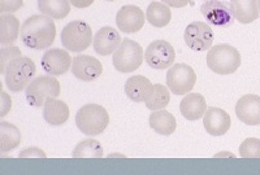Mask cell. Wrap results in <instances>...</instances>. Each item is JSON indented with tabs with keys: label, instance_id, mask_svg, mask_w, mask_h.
<instances>
[{
	"label": "cell",
	"instance_id": "obj_30",
	"mask_svg": "<svg viewBox=\"0 0 260 175\" xmlns=\"http://www.w3.org/2000/svg\"><path fill=\"white\" fill-rule=\"evenodd\" d=\"M22 56L21 54V50L15 46H9V47H3L0 50V73L6 71L7 65H8L9 61L17 59V57Z\"/></svg>",
	"mask_w": 260,
	"mask_h": 175
},
{
	"label": "cell",
	"instance_id": "obj_32",
	"mask_svg": "<svg viewBox=\"0 0 260 175\" xmlns=\"http://www.w3.org/2000/svg\"><path fill=\"white\" fill-rule=\"evenodd\" d=\"M12 108V100L6 91L0 94V117H6Z\"/></svg>",
	"mask_w": 260,
	"mask_h": 175
},
{
	"label": "cell",
	"instance_id": "obj_7",
	"mask_svg": "<svg viewBox=\"0 0 260 175\" xmlns=\"http://www.w3.org/2000/svg\"><path fill=\"white\" fill-rule=\"evenodd\" d=\"M92 42L91 26L80 20L69 22L61 31L62 46L71 52H83Z\"/></svg>",
	"mask_w": 260,
	"mask_h": 175
},
{
	"label": "cell",
	"instance_id": "obj_35",
	"mask_svg": "<svg viewBox=\"0 0 260 175\" xmlns=\"http://www.w3.org/2000/svg\"><path fill=\"white\" fill-rule=\"evenodd\" d=\"M95 0H71V4L76 8H87L91 6Z\"/></svg>",
	"mask_w": 260,
	"mask_h": 175
},
{
	"label": "cell",
	"instance_id": "obj_39",
	"mask_svg": "<svg viewBox=\"0 0 260 175\" xmlns=\"http://www.w3.org/2000/svg\"><path fill=\"white\" fill-rule=\"evenodd\" d=\"M107 2H115V0H107Z\"/></svg>",
	"mask_w": 260,
	"mask_h": 175
},
{
	"label": "cell",
	"instance_id": "obj_37",
	"mask_svg": "<svg viewBox=\"0 0 260 175\" xmlns=\"http://www.w3.org/2000/svg\"><path fill=\"white\" fill-rule=\"evenodd\" d=\"M108 157H124V156H122V154H110V156H108Z\"/></svg>",
	"mask_w": 260,
	"mask_h": 175
},
{
	"label": "cell",
	"instance_id": "obj_23",
	"mask_svg": "<svg viewBox=\"0 0 260 175\" xmlns=\"http://www.w3.org/2000/svg\"><path fill=\"white\" fill-rule=\"evenodd\" d=\"M20 21L12 13L0 16V43L3 46L12 45L20 35Z\"/></svg>",
	"mask_w": 260,
	"mask_h": 175
},
{
	"label": "cell",
	"instance_id": "obj_5",
	"mask_svg": "<svg viewBox=\"0 0 260 175\" xmlns=\"http://www.w3.org/2000/svg\"><path fill=\"white\" fill-rule=\"evenodd\" d=\"M61 92L60 82L53 75H42L36 78L26 87V100L31 107L41 108L50 99H57Z\"/></svg>",
	"mask_w": 260,
	"mask_h": 175
},
{
	"label": "cell",
	"instance_id": "obj_2",
	"mask_svg": "<svg viewBox=\"0 0 260 175\" xmlns=\"http://www.w3.org/2000/svg\"><path fill=\"white\" fill-rule=\"evenodd\" d=\"M76 125L78 130L89 137L103 133L110 125L108 112L99 104H86L76 114Z\"/></svg>",
	"mask_w": 260,
	"mask_h": 175
},
{
	"label": "cell",
	"instance_id": "obj_29",
	"mask_svg": "<svg viewBox=\"0 0 260 175\" xmlns=\"http://www.w3.org/2000/svg\"><path fill=\"white\" fill-rule=\"evenodd\" d=\"M240 156L243 158H260V139L247 138L240 146Z\"/></svg>",
	"mask_w": 260,
	"mask_h": 175
},
{
	"label": "cell",
	"instance_id": "obj_1",
	"mask_svg": "<svg viewBox=\"0 0 260 175\" xmlns=\"http://www.w3.org/2000/svg\"><path fill=\"white\" fill-rule=\"evenodd\" d=\"M53 18L46 15H34L21 26V40L32 50L48 48L56 38V26Z\"/></svg>",
	"mask_w": 260,
	"mask_h": 175
},
{
	"label": "cell",
	"instance_id": "obj_20",
	"mask_svg": "<svg viewBox=\"0 0 260 175\" xmlns=\"http://www.w3.org/2000/svg\"><path fill=\"white\" fill-rule=\"evenodd\" d=\"M43 118L51 126H62L69 118L68 105L57 99H50L43 105Z\"/></svg>",
	"mask_w": 260,
	"mask_h": 175
},
{
	"label": "cell",
	"instance_id": "obj_12",
	"mask_svg": "<svg viewBox=\"0 0 260 175\" xmlns=\"http://www.w3.org/2000/svg\"><path fill=\"white\" fill-rule=\"evenodd\" d=\"M201 12L207 20V24L213 26H228L233 24V12L231 6L221 0H207L202 4Z\"/></svg>",
	"mask_w": 260,
	"mask_h": 175
},
{
	"label": "cell",
	"instance_id": "obj_17",
	"mask_svg": "<svg viewBox=\"0 0 260 175\" xmlns=\"http://www.w3.org/2000/svg\"><path fill=\"white\" fill-rule=\"evenodd\" d=\"M121 42L122 39L117 30L111 26H104L99 31H96L92 43H94V50L98 55L110 56L111 54H115V51L121 45Z\"/></svg>",
	"mask_w": 260,
	"mask_h": 175
},
{
	"label": "cell",
	"instance_id": "obj_34",
	"mask_svg": "<svg viewBox=\"0 0 260 175\" xmlns=\"http://www.w3.org/2000/svg\"><path fill=\"white\" fill-rule=\"evenodd\" d=\"M162 3L167 4L168 7H173V8H183L187 4H190L191 0H161Z\"/></svg>",
	"mask_w": 260,
	"mask_h": 175
},
{
	"label": "cell",
	"instance_id": "obj_24",
	"mask_svg": "<svg viewBox=\"0 0 260 175\" xmlns=\"http://www.w3.org/2000/svg\"><path fill=\"white\" fill-rule=\"evenodd\" d=\"M146 18L152 26L161 29L171 22L172 13L171 9L162 2H151L146 11Z\"/></svg>",
	"mask_w": 260,
	"mask_h": 175
},
{
	"label": "cell",
	"instance_id": "obj_10",
	"mask_svg": "<svg viewBox=\"0 0 260 175\" xmlns=\"http://www.w3.org/2000/svg\"><path fill=\"white\" fill-rule=\"evenodd\" d=\"M183 39L187 47L194 51H208L212 47L213 43V31L210 25L206 22L195 21L191 22L185 30Z\"/></svg>",
	"mask_w": 260,
	"mask_h": 175
},
{
	"label": "cell",
	"instance_id": "obj_36",
	"mask_svg": "<svg viewBox=\"0 0 260 175\" xmlns=\"http://www.w3.org/2000/svg\"><path fill=\"white\" fill-rule=\"evenodd\" d=\"M213 157H236L233 153H231V152H219V153H216Z\"/></svg>",
	"mask_w": 260,
	"mask_h": 175
},
{
	"label": "cell",
	"instance_id": "obj_6",
	"mask_svg": "<svg viewBox=\"0 0 260 175\" xmlns=\"http://www.w3.org/2000/svg\"><path fill=\"white\" fill-rule=\"evenodd\" d=\"M143 59L145 54L141 45L132 39H124L113 54L112 63L120 73H133L142 65Z\"/></svg>",
	"mask_w": 260,
	"mask_h": 175
},
{
	"label": "cell",
	"instance_id": "obj_18",
	"mask_svg": "<svg viewBox=\"0 0 260 175\" xmlns=\"http://www.w3.org/2000/svg\"><path fill=\"white\" fill-rule=\"evenodd\" d=\"M207 110V103L203 95L198 92L186 94V96L181 100L180 112L182 117L187 121H197L204 116Z\"/></svg>",
	"mask_w": 260,
	"mask_h": 175
},
{
	"label": "cell",
	"instance_id": "obj_26",
	"mask_svg": "<svg viewBox=\"0 0 260 175\" xmlns=\"http://www.w3.org/2000/svg\"><path fill=\"white\" fill-rule=\"evenodd\" d=\"M21 143V133L15 125H11L8 122H0V152L15 151Z\"/></svg>",
	"mask_w": 260,
	"mask_h": 175
},
{
	"label": "cell",
	"instance_id": "obj_25",
	"mask_svg": "<svg viewBox=\"0 0 260 175\" xmlns=\"http://www.w3.org/2000/svg\"><path fill=\"white\" fill-rule=\"evenodd\" d=\"M38 9L42 15L62 20L71 12V0H38Z\"/></svg>",
	"mask_w": 260,
	"mask_h": 175
},
{
	"label": "cell",
	"instance_id": "obj_38",
	"mask_svg": "<svg viewBox=\"0 0 260 175\" xmlns=\"http://www.w3.org/2000/svg\"><path fill=\"white\" fill-rule=\"evenodd\" d=\"M259 12H260V0H259Z\"/></svg>",
	"mask_w": 260,
	"mask_h": 175
},
{
	"label": "cell",
	"instance_id": "obj_28",
	"mask_svg": "<svg viewBox=\"0 0 260 175\" xmlns=\"http://www.w3.org/2000/svg\"><path fill=\"white\" fill-rule=\"evenodd\" d=\"M73 158H101L103 157V147L96 139H85L76 146L72 152Z\"/></svg>",
	"mask_w": 260,
	"mask_h": 175
},
{
	"label": "cell",
	"instance_id": "obj_27",
	"mask_svg": "<svg viewBox=\"0 0 260 175\" xmlns=\"http://www.w3.org/2000/svg\"><path fill=\"white\" fill-rule=\"evenodd\" d=\"M171 101V94H169V89H167L162 84H154L151 92L146 98L145 104L150 110H161L169 104Z\"/></svg>",
	"mask_w": 260,
	"mask_h": 175
},
{
	"label": "cell",
	"instance_id": "obj_11",
	"mask_svg": "<svg viewBox=\"0 0 260 175\" xmlns=\"http://www.w3.org/2000/svg\"><path fill=\"white\" fill-rule=\"evenodd\" d=\"M145 21L146 16L142 9L133 4L121 7L116 15V25L118 30L125 34H134L141 31Z\"/></svg>",
	"mask_w": 260,
	"mask_h": 175
},
{
	"label": "cell",
	"instance_id": "obj_15",
	"mask_svg": "<svg viewBox=\"0 0 260 175\" xmlns=\"http://www.w3.org/2000/svg\"><path fill=\"white\" fill-rule=\"evenodd\" d=\"M236 116L245 125H260V96L247 94L240 98L236 104Z\"/></svg>",
	"mask_w": 260,
	"mask_h": 175
},
{
	"label": "cell",
	"instance_id": "obj_14",
	"mask_svg": "<svg viewBox=\"0 0 260 175\" xmlns=\"http://www.w3.org/2000/svg\"><path fill=\"white\" fill-rule=\"evenodd\" d=\"M72 57L69 52L60 48H52L43 54L41 60V65L47 74L57 77L65 74L72 65Z\"/></svg>",
	"mask_w": 260,
	"mask_h": 175
},
{
	"label": "cell",
	"instance_id": "obj_16",
	"mask_svg": "<svg viewBox=\"0 0 260 175\" xmlns=\"http://www.w3.org/2000/svg\"><path fill=\"white\" fill-rule=\"evenodd\" d=\"M203 126L212 137H221L231 128V116L221 108L211 107L204 113Z\"/></svg>",
	"mask_w": 260,
	"mask_h": 175
},
{
	"label": "cell",
	"instance_id": "obj_13",
	"mask_svg": "<svg viewBox=\"0 0 260 175\" xmlns=\"http://www.w3.org/2000/svg\"><path fill=\"white\" fill-rule=\"evenodd\" d=\"M103 73L101 61L89 55H78L72 61V74L83 82H92Z\"/></svg>",
	"mask_w": 260,
	"mask_h": 175
},
{
	"label": "cell",
	"instance_id": "obj_9",
	"mask_svg": "<svg viewBox=\"0 0 260 175\" xmlns=\"http://www.w3.org/2000/svg\"><path fill=\"white\" fill-rule=\"evenodd\" d=\"M145 59L146 63L152 69L162 70L173 65L176 51L173 46L166 40H155L146 48Z\"/></svg>",
	"mask_w": 260,
	"mask_h": 175
},
{
	"label": "cell",
	"instance_id": "obj_31",
	"mask_svg": "<svg viewBox=\"0 0 260 175\" xmlns=\"http://www.w3.org/2000/svg\"><path fill=\"white\" fill-rule=\"evenodd\" d=\"M24 0H0V12L13 13L22 8Z\"/></svg>",
	"mask_w": 260,
	"mask_h": 175
},
{
	"label": "cell",
	"instance_id": "obj_8",
	"mask_svg": "<svg viewBox=\"0 0 260 175\" xmlns=\"http://www.w3.org/2000/svg\"><path fill=\"white\" fill-rule=\"evenodd\" d=\"M197 74L187 64H173L167 73V87L175 95H186L194 89Z\"/></svg>",
	"mask_w": 260,
	"mask_h": 175
},
{
	"label": "cell",
	"instance_id": "obj_22",
	"mask_svg": "<svg viewBox=\"0 0 260 175\" xmlns=\"http://www.w3.org/2000/svg\"><path fill=\"white\" fill-rule=\"evenodd\" d=\"M150 126L154 131H156L160 135H172L177 127V122L173 114H171L167 110H154L150 116Z\"/></svg>",
	"mask_w": 260,
	"mask_h": 175
},
{
	"label": "cell",
	"instance_id": "obj_3",
	"mask_svg": "<svg viewBox=\"0 0 260 175\" xmlns=\"http://www.w3.org/2000/svg\"><path fill=\"white\" fill-rule=\"evenodd\" d=\"M207 65L216 74H233L241 66L240 51L229 45L213 46L207 52Z\"/></svg>",
	"mask_w": 260,
	"mask_h": 175
},
{
	"label": "cell",
	"instance_id": "obj_19",
	"mask_svg": "<svg viewBox=\"0 0 260 175\" xmlns=\"http://www.w3.org/2000/svg\"><path fill=\"white\" fill-rule=\"evenodd\" d=\"M229 6L234 18L240 24H251L260 16L259 0H231Z\"/></svg>",
	"mask_w": 260,
	"mask_h": 175
},
{
	"label": "cell",
	"instance_id": "obj_4",
	"mask_svg": "<svg viewBox=\"0 0 260 175\" xmlns=\"http://www.w3.org/2000/svg\"><path fill=\"white\" fill-rule=\"evenodd\" d=\"M36 70V64L30 57L20 56L9 61L4 71L6 86L13 92L22 91L25 87L29 86Z\"/></svg>",
	"mask_w": 260,
	"mask_h": 175
},
{
	"label": "cell",
	"instance_id": "obj_33",
	"mask_svg": "<svg viewBox=\"0 0 260 175\" xmlns=\"http://www.w3.org/2000/svg\"><path fill=\"white\" fill-rule=\"evenodd\" d=\"M20 158H31V157H39V158H46L45 151H42L41 148H37V147H31V148H26L24 151H21L18 154Z\"/></svg>",
	"mask_w": 260,
	"mask_h": 175
},
{
	"label": "cell",
	"instance_id": "obj_21",
	"mask_svg": "<svg viewBox=\"0 0 260 175\" xmlns=\"http://www.w3.org/2000/svg\"><path fill=\"white\" fill-rule=\"evenodd\" d=\"M152 87L154 84L151 83L148 78L143 77V75H134L126 80L125 94L130 100L136 101V103H142L146 100Z\"/></svg>",
	"mask_w": 260,
	"mask_h": 175
}]
</instances>
